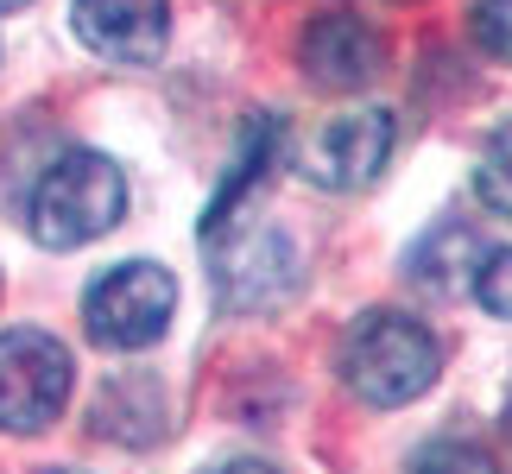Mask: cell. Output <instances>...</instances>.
Here are the masks:
<instances>
[{
	"mask_svg": "<svg viewBox=\"0 0 512 474\" xmlns=\"http://www.w3.org/2000/svg\"><path fill=\"white\" fill-rule=\"evenodd\" d=\"M475 38H481V51L512 64V0H475Z\"/></svg>",
	"mask_w": 512,
	"mask_h": 474,
	"instance_id": "cell-12",
	"label": "cell"
},
{
	"mask_svg": "<svg viewBox=\"0 0 512 474\" xmlns=\"http://www.w3.org/2000/svg\"><path fill=\"white\" fill-rule=\"evenodd\" d=\"M392 114L386 108H354V114H336L323 121L317 133L304 140V177L323 190H367L373 177L386 171L392 158Z\"/></svg>",
	"mask_w": 512,
	"mask_h": 474,
	"instance_id": "cell-5",
	"label": "cell"
},
{
	"mask_svg": "<svg viewBox=\"0 0 512 474\" xmlns=\"http://www.w3.org/2000/svg\"><path fill=\"white\" fill-rule=\"evenodd\" d=\"M481 241H475V228H462V222H443V228H430L418 247H411V260L405 272L418 279L424 291H437V298H456V291H475V266H481Z\"/></svg>",
	"mask_w": 512,
	"mask_h": 474,
	"instance_id": "cell-9",
	"label": "cell"
},
{
	"mask_svg": "<svg viewBox=\"0 0 512 474\" xmlns=\"http://www.w3.org/2000/svg\"><path fill=\"white\" fill-rule=\"evenodd\" d=\"M121 215H127V177L102 152H64L32 184V203H26L32 241L51 247V253H70V247L102 241Z\"/></svg>",
	"mask_w": 512,
	"mask_h": 474,
	"instance_id": "cell-2",
	"label": "cell"
},
{
	"mask_svg": "<svg viewBox=\"0 0 512 474\" xmlns=\"http://www.w3.org/2000/svg\"><path fill=\"white\" fill-rule=\"evenodd\" d=\"M70 348L45 329H7L0 335V430L38 437L70 405Z\"/></svg>",
	"mask_w": 512,
	"mask_h": 474,
	"instance_id": "cell-4",
	"label": "cell"
},
{
	"mask_svg": "<svg viewBox=\"0 0 512 474\" xmlns=\"http://www.w3.org/2000/svg\"><path fill=\"white\" fill-rule=\"evenodd\" d=\"M437 373H443V348L418 316L367 310L342 342V380L373 411H399L411 399H424L437 386Z\"/></svg>",
	"mask_w": 512,
	"mask_h": 474,
	"instance_id": "cell-1",
	"label": "cell"
},
{
	"mask_svg": "<svg viewBox=\"0 0 512 474\" xmlns=\"http://www.w3.org/2000/svg\"><path fill=\"white\" fill-rule=\"evenodd\" d=\"M304 70H310V83H323V89H367L373 70H380V32H373L361 13L329 7V13L310 19V32H304Z\"/></svg>",
	"mask_w": 512,
	"mask_h": 474,
	"instance_id": "cell-8",
	"label": "cell"
},
{
	"mask_svg": "<svg viewBox=\"0 0 512 474\" xmlns=\"http://www.w3.org/2000/svg\"><path fill=\"white\" fill-rule=\"evenodd\" d=\"M70 26L108 64H152L171 38V0H76Z\"/></svg>",
	"mask_w": 512,
	"mask_h": 474,
	"instance_id": "cell-6",
	"label": "cell"
},
{
	"mask_svg": "<svg viewBox=\"0 0 512 474\" xmlns=\"http://www.w3.org/2000/svg\"><path fill=\"white\" fill-rule=\"evenodd\" d=\"M500 424H506V443H512V399H506V418Z\"/></svg>",
	"mask_w": 512,
	"mask_h": 474,
	"instance_id": "cell-14",
	"label": "cell"
},
{
	"mask_svg": "<svg viewBox=\"0 0 512 474\" xmlns=\"http://www.w3.org/2000/svg\"><path fill=\"white\" fill-rule=\"evenodd\" d=\"M475 190H481V203H487V209L512 222V121L487 133L481 165H475Z\"/></svg>",
	"mask_w": 512,
	"mask_h": 474,
	"instance_id": "cell-10",
	"label": "cell"
},
{
	"mask_svg": "<svg viewBox=\"0 0 512 474\" xmlns=\"http://www.w3.org/2000/svg\"><path fill=\"white\" fill-rule=\"evenodd\" d=\"M171 316H177V285H171V272L152 266V260H127V266L102 272L83 298L89 335L114 354H140L152 342H165Z\"/></svg>",
	"mask_w": 512,
	"mask_h": 474,
	"instance_id": "cell-3",
	"label": "cell"
},
{
	"mask_svg": "<svg viewBox=\"0 0 512 474\" xmlns=\"http://www.w3.org/2000/svg\"><path fill=\"white\" fill-rule=\"evenodd\" d=\"M475 298H481L487 316H506V323H512V247L481 253V266H475Z\"/></svg>",
	"mask_w": 512,
	"mask_h": 474,
	"instance_id": "cell-11",
	"label": "cell"
},
{
	"mask_svg": "<svg viewBox=\"0 0 512 474\" xmlns=\"http://www.w3.org/2000/svg\"><path fill=\"white\" fill-rule=\"evenodd\" d=\"M291 279H298V253H291V241L279 228H260V234H241L222 266H215V291H222V304L234 310H272L291 291Z\"/></svg>",
	"mask_w": 512,
	"mask_h": 474,
	"instance_id": "cell-7",
	"label": "cell"
},
{
	"mask_svg": "<svg viewBox=\"0 0 512 474\" xmlns=\"http://www.w3.org/2000/svg\"><path fill=\"white\" fill-rule=\"evenodd\" d=\"M19 7H32V0H0V13H19Z\"/></svg>",
	"mask_w": 512,
	"mask_h": 474,
	"instance_id": "cell-13",
	"label": "cell"
}]
</instances>
